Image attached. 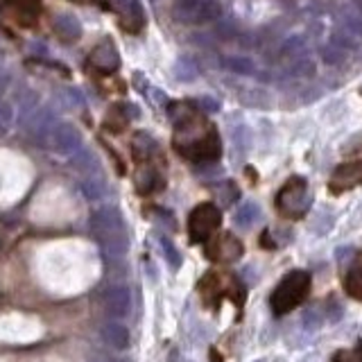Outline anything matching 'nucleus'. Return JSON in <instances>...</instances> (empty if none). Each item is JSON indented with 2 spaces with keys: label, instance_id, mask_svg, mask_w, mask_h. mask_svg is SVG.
I'll return each instance as SVG.
<instances>
[{
  "label": "nucleus",
  "instance_id": "obj_23",
  "mask_svg": "<svg viewBox=\"0 0 362 362\" xmlns=\"http://www.w3.org/2000/svg\"><path fill=\"white\" fill-rule=\"evenodd\" d=\"M319 224H324V234H326V231L333 227V215H330L328 210H319V213L315 215V222H313V231H315V234L319 231Z\"/></svg>",
  "mask_w": 362,
  "mask_h": 362
},
{
  "label": "nucleus",
  "instance_id": "obj_7",
  "mask_svg": "<svg viewBox=\"0 0 362 362\" xmlns=\"http://www.w3.org/2000/svg\"><path fill=\"white\" fill-rule=\"evenodd\" d=\"M243 243L234 234H220L210 238V243L206 245V256L210 260H220V263H234V260L243 258Z\"/></svg>",
  "mask_w": 362,
  "mask_h": 362
},
{
  "label": "nucleus",
  "instance_id": "obj_12",
  "mask_svg": "<svg viewBox=\"0 0 362 362\" xmlns=\"http://www.w3.org/2000/svg\"><path fill=\"white\" fill-rule=\"evenodd\" d=\"M344 290L349 297L362 301V260L358 256L354 258V263H351L344 274Z\"/></svg>",
  "mask_w": 362,
  "mask_h": 362
},
{
  "label": "nucleus",
  "instance_id": "obj_16",
  "mask_svg": "<svg viewBox=\"0 0 362 362\" xmlns=\"http://www.w3.org/2000/svg\"><path fill=\"white\" fill-rule=\"evenodd\" d=\"M127 120H129V116L120 114V107H116V109H112V112H109V118L105 120V127L112 134H118V132H123V129L127 127Z\"/></svg>",
  "mask_w": 362,
  "mask_h": 362
},
{
  "label": "nucleus",
  "instance_id": "obj_1",
  "mask_svg": "<svg viewBox=\"0 0 362 362\" xmlns=\"http://www.w3.org/2000/svg\"><path fill=\"white\" fill-rule=\"evenodd\" d=\"M173 120L177 127L173 145L181 156L195 161V163H210L220 159L222 154L220 136L202 114H197L190 105H175Z\"/></svg>",
  "mask_w": 362,
  "mask_h": 362
},
{
  "label": "nucleus",
  "instance_id": "obj_11",
  "mask_svg": "<svg viewBox=\"0 0 362 362\" xmlns=\"http://www.w3.org/2000/svg\"><path fill=\"white\" fill-rule=\"evenodd\" d=\"M100 335H102L107 344L116 351H125L129 347V342H132L127 326L118 324V321H109V324H105L102 328H100Z\"/></svg>",
  "mask_w": 362,
  "mask_h": 362
},
{
  "label": "nucleus",
  "instance_id": "obj_8",
  "mask_svg": "<svg viewBox=\"0 0 362 362\" xmlns=\"http://www.w3.org/2000/svg\"><path fill=\"white\" fill-rule=\"evenodd\" d=\"M100 304H102L105 313L114 319L127 317L132 310V293L125 286H109L102 295H100Z\"/></svg>",
  "mask_w": 362,
  "mask_h": 362
},
{
  "label": "nucleus",
  "instance_id": "obj_10",
  "mask_svg": "<svg viewBox=\"0 0 362 362\" xmlns=\"http://www.w3.org/2000/svg\"><path fill=\"white\" fill-rule=\"evenodd\" d=\"M134 186L138 195H152L163 188V177H161V173L154 166L143 163L138 166L134 173Z\"/></svg>",
  "mask_w": 362,
  "mask_h": 362
},
{
  "label": "nucleus",
  "instance_id": "obj_14",
  "mask_svg": "<svg viewBox=\"0 0 362 362\" xmlns=\"http://www.w3.org/2000/svg\"><path fill=\"white\" fill-rule=\"evenodd\" d=\"M236 224L238 227H243V229H249V227H254L258 220H260V206L256 202H247L243 204L238 210H236Z\"/></svg>",
  "mask_w": 362,
  "mask_h": 362
},
{
  "label": "nucleus",
  "instance_id": "obj_3",
  "mask_svg": "<svg viewBox=\"0 0 362 362\" xmlns=\"http://www.w3.org/2000/svg\"><path fill=\"white\" fill-rule=\"evenodd\" d=\"M310 293V274L304 269H295L290 272L288 276H283V281L274 288V293L269 297V308L276 317L288 315L290 310H295L297 306H301Z\"/></svg>",
  "mask_w": 362,
  "mask_h": 362
},
{
  "label": "nucleus",
  "instance_id": "obj_19",
  "mask_svg": "<svg viewBox=\"0 0 362 362\" xmlns=\"http://www.w3.org/2000/svg\"><path fill=\"white\" fill-rule=\"evenodd\" d=\"M7 5H12L18 9V14L34 16L39 9H41V0H5Z\"/></svg>",
  "mask_w": 362,
  "mask_h": 362
},
{
  "label": "nucleus",
  "instance_id": "obj_4",
  "mask_svg": "<svg viewBox=\"0 0 362 362\" xmlns=\"http://www.w3.org/2000/svg\"><path fill=\"white\" fill-rule=\"evenodd\" d=\"M310 208V190L304 177H290L276 195V210L286 220H301Z\"/></svg>",
  "mask_w": 362,
  "mask_h": 362
},
{
  "label": "nucleus",
  "instance_id": "obj_2",
  "mask_svg": "<svg viewBox=\"0 0 362 362\" xmlns=\"http://www.w3.org/2000/svg\"><path fill=\"white\" fill-rule=\"evenodd\" d=\"M90 231L107 254L114 258L123 256L129 247V236L123 215L116 208H98L93 217H90Z\"/></svg>",
  "mask_w": 362,
  "mask_h": 362
},
{
  "label": "nucleus",
  "instance_id": "obj_24",
  "mask_svg": "<svg viewBox=\"0 0 362 362\" xmlns=\"http://www.w3.org/2000/svg\"><path fill=\"white\" fill-rule=\"evenodd\" d=\"M256 362H267V360H256Z\"/></svg>",
  "mask_w": 362,
  "mask_h": 362
},
{
  "label": "nucleus",
  "instance_id": "obj_20",
  "mask_svg": "<svg viewBox=\"0 0 362 362\" xmlns=\"http://www.w3.org/2000/svg\"><path fill=\"white\" fill-rule=\"evenodd\" d=\"M224 188L222 190H217V199H220V204H234L238 202V197H240V190L238 186L234 184V181H229V184H222Z\"/></svg>",
  "mask_w": 362,
  "mask_h": 362
},
{
  "label": "nucleus",
  "instance_id": "obj_6",
  "mask_svg": "<svg viewBox=\"0 0 362 362\" xmlns=\"http://www.w3.org/2000/svg\"><path fill=\"white\" fill-rule=\"evenodd\" d=\"M222 224V213L220 208L210 202H204L193 208V213L188 217V234L193 243H206V240L215 234Z\"/></svg>",
  "mask_w": 362,
  "mask_h": 362
},
{
  "label": "nucleus",
  "instance_id": "obj_17",
  "mask_svg": "<svg viewBox=\"0 0 362 362\" xmlns=\"http://www.w3.org/2000/svg\"><path fill=\"white\" fill-rule=\"evenodd\" d=\"M321 321H324V315H321V310L317 308H308L301 313V326L306 330H317L321 326Z\"/></svg>",
  "mask_w": 362,
  "mask_h": 362
},
{
  "label": "nucleus",
  "instance_id": "obj_9",
  "mask_svg": "<svg viewBox=\"0 0 362 362\" xmlns=\"http://www.w3.org/2000/svg\"><path fill=\"white\" fill-rule=\"evenodd\" d=\"M356 186H362V159L337 166L333 177H330V181H328V190L333 195H342Z\"/></svg>",
  "mask_w": 362,
  "mask_h": 362
},
{
  "label": "nucleus",
  "instance_id": "obj_13",
  "mask_svg": "<svg viewBox=\"0 0 362 362\" xmlns=\"http://www.w3.org/2000/svg\"><path fill=\"white\" fill-rule=\"evenodd\" d=\"M93 64L98 70H102V73H112V70L118 66V57H116V50L105 43V46H100L98 50H93Z\"/></svg>",
  "mask_w": 362,
  "mask_h": 362
},
{
  "label": "nucleus",
  "instance_id": "obj_22",
  "mask_svg": "<svg viewBox=\"0 0 362 362\" xmlns=\"http://www.w3.org/2000/svg\"><path fill=\"white\" fill-rule=\"evenodd\" d=\"M358 254H356V249L354 247H347V245H342L335 249V260H337V265H347L349 260H354Z\"/></svg>",
  "mask_w": 362,
  "mask_h": 362
},
{
  "label": "nucleus",
  "instance_id": "obj_18",
  "mask_svg": "<svg viewBox=\"0 0 362 362\" xmlns=\"http://www.w3.org/2000/svg\"><path fill=\"white\" fill-rule=\"evenodd\" d=\"M159 243H161V249H163V254H166V258H168L170 267H173V269H179V265H181V254L177 251V247L173 245V240L163 236V238L159 240Z\"/></svg>",
  "mask_w": 362,
  "mask_h": 362
},
{
  "label": "nucleus",
  "instance_id": "obj_15",
  "mask_svg": "<svg viewBox=\"0 0 362 362\" xmlns=\"http://www.w3.org/2000/svg\"><path fill=\"white\" fill-rule=\"evenodd\" d=\"M154 149H156L154 140L149 138L147 134L138 132V134L134 136V140H132V152H134V156H136L138 161H145V159H149V156L154 154Z\"/></svg>",
  "mask_w": 362,
  "mask_h": 362
},
{
  "label": "nucleus",
  "instance_id": "obj_5",
  "mask_svg": "<svg viewBox=\"0 0 362 362\" xmlns=\"http://www.w3.org/2000/svg\"><path fill=\"white\" fill-rule=\"evenodd\" d=\"M199 293H202L204 304L213 308H217L222 297H234L238 306H243L245 299V288L238 283V279H234V274H222V272H208L199 281Z\"/></svg>",
  "mask_w": 362,
  "mask_h": 362
},
{
  "label": "nucleus",
  "instance_id": "obj_21",
  "mask_svg": "<svg viewBox=\"0 0 362 362\" xmlns=\"http://www.w3.org/2000/svg\"><path fill=\"white\" fill-rule=\"evenodd\" d=\"M333 362H362V344L354 349H340L333 356Z\"/></svg>",
  "mask_w": 362,
  "mask_h": 362
}]
</instances>
